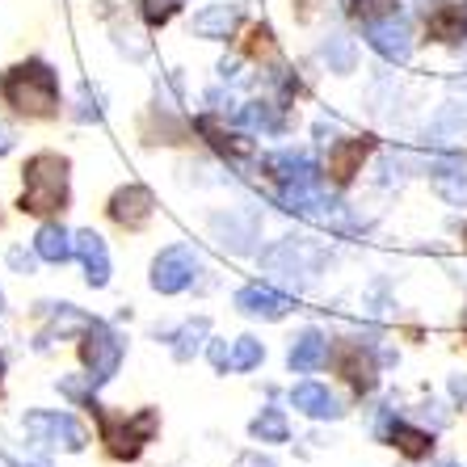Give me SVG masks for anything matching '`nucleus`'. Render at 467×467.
I'll list each match as a JSON object with an SVG mask.
<instances>
[{
	"instance_id": "nucleus-30",
	"label": "nucleus",
	"mask_w": 467,
	"mask_h": 467,
	"mask_svg": "<svg viewBox=\"0 0 467 467\" xmlns=\"http://www.w3.org/2000/svg\"><path fill=\"white\" fill-rule=\"evenodd\" d=\"M114 43H119V51L130 55V59H143V55H148V43H143V34L130 30V26H119V30H114Z\"/></svg>"
},
{
	"instance_id": "nucleus-36",
	"label": "nucleus",
	"mask_w": 467,
	"mask_h": 467,
	"mask_svg": "<svg viewBox=\"0 0 467 467\" xmlns=\"http://www.w3.org/2000/svg\"><path fill=\"white\" fill-rule=\"evenodd\" d=\"M5 459H9L13 467H51L47 459H26V455H13V451H5Z\"/></svg>"
},
{
	"instance_id": "nucleus-18",
	"label": "nucleus",
	"mask_w": 467,
	"mask_h": 467,
	"mask_svg": "<svg viewBox=\"0 0 467 467\" xmlns=\"http://www.w3.org/2000/svg\"><path fill=\"white\" fill-rule=\"evenodd\" d=\"M265 169L283 185H316V164L304 152H274L265 156Z\"/></svg>"
},
{
	"instance_id": "nucleus-20",
	"label": "nucleus",
	"mask_w": 467,
	"mask_h": 467,
	"mask_svg": "<svg viewBox=\"0 0 467 467\" xmlns=\"http://www.w3.org/2000/svg\"><path fill=\"white\" fill-rule=\"evenodd\" d=\"M47 312H51V328L47 333H38V349H47L55 337H67V333H85L93 320H88L85 312H77L72 304H43Z\"/></svg>"
},
{
	"instance_id": "nucleus-10",
	"label": "nucleus",
	"mask_w": 467,
	"mask_h": 467,
	"mask_svg": "<svg viewBox=\"0 0 467 467\" xmlns=\"http://www.w3.org/2000/svg\"><path fill=\"white\" fill-rule=\"evenodd\" d=\"M236 307L244 316H257V320H283L291 312V299L274 286H261V283H249L236 291Z\"/></svg>"
},
{
	"instance_id": "nucleus-4",
	"label": "nucleus",
	"mask_w": 467,
	"mask_h": 467,
	"mask_svg": "<svg viewBox=\"0 0 467 467\" xmlns=\"http://www.w3.org/2000/svg\"><path fill=\"white\" fill-rule=\"evenodd\" d=\"M198 270H202V257H198L194 244H169L164 253H156L148 283H152V291H161V295H177L194 283Z\"/></svg>"
},
{
	"instance_id": "nucleus-11",
	"label": "nucleus",
	"mask_w": 467,
	"mask_h": 467,
	"mask_svg": "<svg viewBox=\"0 0 467 467\" xmlns=\"http://www.w3.org/2000/svg\"><path fill=\"white\" fill-rule=\"evenodd\" d=\"M77 257H80V265H85V283L93 286V291H101V286L109 283V249H106V240H101L93 228L77 232Z\"/></svg>"
},
{
	"instance_id": "nucleus-9",
	"label": "nucleus",
	"mask_w": 467,
	"mask_h": 467,
	"mask_svg": "<svg viewBox=\"0 0 467 467\" xmlns=\"http://www.w3.org/2000/svg\"><path fill=\"white\" fill-rule=\"evenodd\" d=\"M211 236L219 240V249L249 253L257 240V211H228V215L211 219Z\"/></svg>"
},
{
	"instance_id": "nucleus-16",
	"label": "nucleus",
	"mask_w": 467,
	"mask_h": 467,
	"mask_svg": "<svg viewBox=\"0 0 467 467\" xmlns=\"http://www.w3.org/2000/svg\"><path fill=\"white\" fill-rule=\"evenodd\" d=\"M367 152H370V140H337L333 143V148H328V173H333V182L346 185L349 177L362 169Z\"/></svg>"
},
{
	"instance_id": "nucleus-28",
	"label": "nucleus",
	"mask_w": 467,
	"mask_h": 467,
	"mask_svg": "<svg viewBox=\"0 0 467 467\" xmlns=\"http://www.w3.org/2000/svg\"><path fill=\"white\" fill-rule=\"evenodd\" d=\"M265 358V346L257 337H236L232 341V370H253Z\"/></svg>"
},
{
	"instance_id": "nucleus-23",
	"label": "nucleus",
	"mask_w": 467,
	"mask_h": 467,
	"mask_svg": "<svg viewBox=\"0 0 467 467\" xmlns=\"http://www.w3.org/2000/svg\"><path fill=\"white\" fill-rule=\"evenodd\" d=\"M207 333H211V325L202 320V316H198V320H185L173 337H169V341H173V358L177 362H190L198 354V346H202V337H207Z\"/></svg>"
},
{
	"instance_id": "nucleus-25",
	"label": "nucleus",
	"mask_w": 467,
	"mask_h": 467,
	"mask_svg": "<svg viewBox=\"0 0 467 467\" xmlns=\"http://www.w3.org/2000/svg\"><path fill=\"white\" fill-rule=\"evenodd\" d=\"M430 34H434L438 43H459V38L467 34L463 9H438L434 17H430Z\"/></svg>"
},
{
	"instance_id": "nucleus-39",
	"label": "nucleus",
	"mask_w": 467,
	"mask_h": 467,
	"mask_svg": "<svg viewBox=\"0 0 467 467\" xmlns=\"http://www.w3.org/2000/svg\"><path fill=\"white\" fill-rule=\"evenodd\" d=\"M0 379H5V354H0Z\"/></svg>"
},
{
	"instance_id": "nucleus-34",
	"label": "nucleus",
	"mask_w": 467,
	"mask_h": 467,
	"mask_svg": "<svg viewBox=\"0 0 467 467\" xmlns=\"http://www.w3.org/2000/svg\"><path fill=\"white\" fill-rule=\"evenodd\" d=\"M211 362H215V370H232V346L228 341H211Z\"/></svg>"
},
{
	"instance_id": "nucleus-27",
	"label": "nucleus",
	"mask_w": 467,
	"mask_h": 467,
	"mask_svg": "<svg viewBox=\"0 0 467 467\" xmlns=\"http://www.w3.org/2000/svg\"><path fill=\"white\" fill-rule=\"evenodd\" d=\"M341 375H346L349 383L358 391H370L375 388V367H370L367 358H358V349H346V362H341Z\"/></svg>"
},
{
	"instance_id": "nucleus-37",
	"label": "nucleus",
	"mask_w": 467,
	"mask_h": 467,
	"mask_svg": "<svg viewBox=\"0 0 467 467\" xmlns=\"http://www.w3.org/2000/svg\"><path fill=\"white\" fill-rule=\"evenodd\" d=\"M219 77H223V80H236L240 77V59H223V64H219Z\"/></svg>"
},
{
	"instance_id": "nucleus-15",
	"label": "nucleus",
	"mask_w": 467,
	"mask_h": 467,
	"mask_svg": "<svg viewBox=\"0 0 467 467\" xmlns=\"http://www.w3.org/2000/svg\"><path fill=\"white\" fill-rule=\"evenodd\" d=\"M438 198H446L451 207H467V164L463 161H438L430 164Z\"/></svg>"
},
{
	"instance_id": "nucleus-26",
	"label": "nucleus",
	"mask_w": 467,
	"mask_h": 467,
	"mask_svg": "<svg viewBox=\"0 0 467 467\" xmlns=\"http://www.w3.org/2000/svg\"><path fill=\"white\" fill-rule=\"evenodd\" d=\"M391 442L400 446L409 459H421V455H430V446H434V438L425 434V430H413V425H391Z\"/></svg>"
},
{
	"instance_id": "nucleus-22",
	"label": "nucleus",
	"mask_w": 467,
	"mask_h": 467,
	"mask_svg": "<svg viewBox=\"0 0 467 467\" xmlns=\"http://www.w3.org/2000/svg\"><path fill=\"white\" fill-rule=\"evenodd\" d=\"M249 434L257 438V442H286V438H291V425H286L283 409H261L249 421Z\"/></svg>"
},
{
	"instance_id": "nucleus-7",
	"label": "nucleus",
	"mask_w": 467,
	"mask_h": 467,
	"mask_svg": "<svg viewBox=\"0 0 467 467\" xmlns=\"http://www.w3.org/2000/svg\"><path fill=\"white\" fill-rule=\"evenodd\" d=\"M101 434L109 442V455L119 459H135L143 451V442L156 434V413L152 409H143L135 417H101Z\"/></svg>"
},
{
	"instance_id": "nucleus-40",
	"label": "nucleus",
	"mask_w": 467,
	"mask_h": 467,
	"mask_svg": "<svg viewBox=\"0 0 467 467\" xmlns=\"http://www.w3.org/2000/svg\"><path fill=\"white\" fill-rule=\"evenodd\" d=\"M0 312H5V291H0Z\"/></svg>"
},
{
	"instance_id": "nucleus-17",
	"label": "nucleus",
	"mask_w": 467,
	"mask_h": 467,
	"mask_svg": "<svg viewBox=\"0 0 467 467\" xmlns=\"http://www.w3.org/2000/svg\"><path fill=\"white\" fill-rule=\"evenodd\" d=\"M240 26V5H207L202 13H194L190 30L198 38H232V30Z\"/></svg>"
},
{
	"instance_id": "nucleus-12",
	"label": "nucleus",
	"mask_w": 467,
	"mask_h": 467,
	"mask_svg": "<svg viewBox=\"0 0 467 467\" xmlns=\"http://www.w3.org/2000/svg\"><path fill=\"white\" fill-rule=\"evenodd\" d=\"M109 219L122 228H143L152 219V194L143 185H122L119 194L109 198Z\"/></svg>"
},
{
	"instance_id": "nucleus-35",
	"label": "nucleus",
	"mask_w": 467,
	"mask_h": 467,
	"mask_svg": "<svg viewBox=\"0 0 467 467\" xmlns=\"http://www.w3.org/2000/svg\"><path fill=\"white\" fill-rule=\"evenodd\" d=\"M236 467H278V463H274L270 455H240Z\"/></svg>"
},
{
	"instance_id": "nucleus-31",
	"label": "nucleus",
	"mask_w": 467,
	"mask_h": 467,
	"mask_svg": "<svg viewBox=\"0 0 467 467\" xmlns=\"http://www.w3.org/2000/svg\"><path fill=\"white\" fill-rule=\"evenodd\" d=\"M77 119H80V122H98V119H101V98H98V88L80 85V93H77Z\"/></svg>"
},
{
	"instance_id": "nucleus-13",
	"label": "nucleus",
	"mask_w": 467,
	"mask_h": 467,
	"mask_svg": "<svg viewBox=\"0 0 467 467\" xmlns=\"http://www.w3.org/2000/svg\"><path fill=\"white\" fill-rule=\"evenodd\" d=\"M291 404L304 417H312V421H337V417L346 413V409H341V400L325 388V383H299V388L291 391Z\"/></svg>"
},
{
	"instance_id": "nucleus-32",
	"label": "nucleus",
	"mask_w": 467,
	"mask_h": 467,
	"mask_svg": "<svg viewBox=\"0 0 467 467\" xmlns=\"http://www.w3.org/2000/svg\"><path fill=\"white\" fill-rule=\"evenodd\" d=\"M140 13H143V22L164 26L177 13V0H140Z\"/></svg>"
},
{
	"instance_id": "nucleus-33",
	"label": "nucleus",
	"mask_w": 467,
	"mask_h": 467,
	"mask_svg": "<svg viewBox=\"0 0 467 467\" xmlns=\"http://www.w3.org/2000/svg\"><path fill=\"white\" fill-rule=\"evenodd\" d=\"M9 265H13V274H34V261H38V253H30V249H22V244H13L9 253Z\"/></svg>"
},
{
	"instance_id": "nucleus-6",
	"label": "nucleus",
	"mask_w": 467,
	"mask_h": 467,
	"mask_svg": "<svg viewBox=\"0 0 467 467\" xmlns=\"http://www.w3.org/2000/svg\"><path fill=\"white\" fill-rule=\"evenodd\" d=\"M325 261V253H316V249H307L304 240H295V236H286V240H278L274 249H265L261 253V265L270 274H283L286 283H307L316 274V265Z\"/></svg>"
},
{
	"instance_id": "nucleus-24",
	"label": "nucleus",
	"mask_w": 467,
	"mask_h": 467,
	"mask_svg": "<svg viewBox=\"0 0 467 467\" xmlns=\"http://www.w3.org/2000/svg\"><path fill=\"white\" fill-rule=\"evenodd\" d=\"M320 59L328 64V72H341V77H346V72H354V59H358V55H354V38L333 34V38L320 47Z\"/></svg>"
},
{
	"instance_id": "nucleus-41",
	"label": "nucleus",
	"mask_w": 467,
	"mask_h": 467,
	"mask_svg": "<svg viewBox=\"0 0 467 467\" xmlns=\"http://www.w3.org/2000/svg\"><path fill=\"white\" fill-rule=\"evenodd\" d=\"M438 467H463V463H438Z\"/></svg>"
},
{
	"instance_id": "nucleus-38",
	"label": "nucleus",
	"mask_w": 467,
	"mask_h": 467,
	"mask_svg": "<svg viewBox=\"0 0 467 467\" xmlns=\"http://www.w3.org/2000/svg\"><path fill=\"white\" fill-rule=\"evenodd\" d=\"M13 143H17V140H13V130L5 127V122H0V156H9V152H13Z\"/></svg>"
},
{
	"instance_id": "nucleus-21",
	"label": "nucleus",
	"mask_w": 467,
	"mask_h": 467,
	"mask_svg": "<svg viewBox=\"0 0 467 467\" xmlns=\"http://www.w3.org/2000/svg\"><path fill=\"white\" fill-rule=\"evenodd\" d=\"M236 119L244 122L249 130H261V135H278V130L286 127V122H283V109L274 106V101H249V106H240Z\"/></svg>"
},
{
	"instance_id": "nucleus-1",
	"label": "nucleus",
	"mask_w": 467,
	"mask_h": 467,
	"mask_svg": "<svg viewBox=\"0 0 467 467\" xmlns=\"http://www.w3.org/2000/svg\"><path fill=\"white\" fill-rule=\"evenodd\" d=\"M0 98L26 119H51L59 109V80H55V72L43 59H26V64H13L5 72Z\"/></svg>"
},
{
	"instance_id": "nucleus-5",
	"label": "nucleus",
	"mask_w": 467,
	"mask_h": 467,
	"mask_svg": "<svg viewBox=\"0 0 467 467\" xmlns=\"http://www.w3.org/2000/svg\"><path fill=\"white\" fill-rule=\"evenodd\" d=\"M80 358H85L88 375H93V383H109L114 375H119V362H122V337L114 333L109 325H101V320H93V325L85 328V341H80Z\"/></svg>"
},
{
	"instance_id": "nucleus-3",
	"label": "nucleus",
	"mask_w": 467,
	"mask_h": 467,
	"mask_svg": "<svg viewBox=\"0 0 467 467\" xmlns=\"http://www.w3.org/2000/svg\"><path fill=\"white\" fill-rule=\"evenodd\" d=\"M22 425L38 446H59V451H72V455L88 446L85 425L72 413H59V409H30Z\"/></svg>"
},
{
	"instance_id": "nucleus-2",
	"label": "nucleus",
	"mask_w": 467,
	"mask_h": 467,
	"mask_svg": "<svg viewBox=\"0 0 467 467\" xmlns=\"http://www.w3.org/2000/svg\"><path fill=\"white\" fill-rule=\"evenodd\" d=\"M67 202V161L55 152H38L22 169V211L26 215H55Z\"/></svg>"
},
{
	"instance_id": "nucleus-19",
	"label": "nucleus",
	"mask_w": 467,
	"mask_h": 467,
	"mask_svg": "<svg viewBox=\"0 0 467 467\" xmlns=\"http://www.w3.org/2000/svg\"><path fill=\"white\" fill-rule=\"evenodd\" d=\"M34 253L43 261H51V265H64V261L77 253V236H67L64 223H43L38 236H34Z\"/></svg>"
},
{
	"instance_id": "nucleus-29",
	"label": "nucleus",
	"mask_w": 467,
	"mask_h": 467,
	"mask_svg": "<svg viewBox=\"0 0 467 467\" xmlns=\"http://www.w3.org/2000/svg\"><path fill=\"white\" fill-rule=\"evenodd\" d=\"M93 375H59V391H64L67 400H88L93 404Z\"/></svg>"
},
{
	"instance_id": "nucleus-14",
	"label": "nucleus",
	"mask_w": 467,
	"mask_h": 467,
	"mask_svg": "<svg viewBox=\"0 0 467 467\" xmlns=\"http://www.w3.org/2000/svg\"><path fill=\"white\" fill-rule=\"evenodd\" d=\"M325 362H328V341H325V333H316V328H304V333L291 341V349H286V367L299 370V375L320 370Z\"/></svg>"
},
{
	"instance_id": "nucleus-8",
	"label": "nucleus",
	"mask_w": 467,
	"mask_h": 467,
	"mask_svg": "<svg viewBox=\"0 0 467 467\" xmlns=\"http://www.w3.org/2000/svg\"><path fill=\"white\" fill-rule=\"evenodd\" d=\"M362 38H367L388 64H404V59L413 55V30H409V22L396 17V13L367 17V22H362Z\"/></svg>"
}]
</instances>
